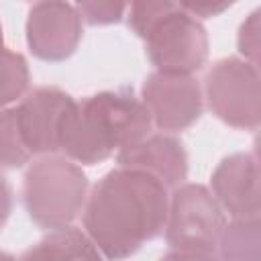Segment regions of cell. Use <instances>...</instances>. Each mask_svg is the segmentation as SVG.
Returning <instances> with one entry per match:
<instances>
[{"label":"cell","mask_w":261,"mask_h":261,"mask_svg":"<svg viewBox=\"0 0 261 261\" xmlns=\"http://www.w3.org/2000/svg\"><path fill=\"white\" fill-rule=\"evenodd\" d=\"M167 208L169 194L157 177L114 167L88 194L84 232L108 261H122L163 232Z\"/></svg>","instance_id":"obj_1"},{"label":"cell","mask_w":261,"mask_h":261,"mask_svg":"<svg viewBox=\"0 0 261 261\" xmlns=\"http://www.w3.org/2000/svg\"><path fill=\"white\" fill-rule=\"evenodd\" d=\"M151 114L133 92H98L75 102L69 110L59 151L73 163L96 165L141 143L151 135Z\"/></svg>","instance_id":"obj_2"},{"label":"cell","mask_w":261,"mask_h":261,"mask_svg":"<svg viewBox=\"0 0 261 261\" xmlns=\"http://www.w3.org/2000/svg\"><path fill=\"white\" fill-rule=\"evenodd\" d=\"M126 10L128 27L145 41V53L157 71L194 75L206 65L208 33L177 2L143 0Z\"/></svg>","instance_id":"obj_3"},{"label":"cell","mask_w":261,"mask_h":261,"mask_svg":"<svg viewBox=\"0 0 261 261\" xmlns=\"http://www.w3.org/2000/svg\"><path fill=\"white\" fill-rule=\"evenodd\" d=\"M88 177L65 155H43L22 177V204L29 218L47 230L71 226L88 200Z\"/></svg>","instance_id":"obj_4"},{"label":"cell","mask_w":261,"mask_h":261,"mask_svg":"<svg viewBox=\"0 0 261 261\" xmlns=\"http://www.w3.org/2000/svg\"><path fill=\"white\" fill-rule=\"evenodd\" d=\"M208 108L224 124L257 130L261 122V90L257 65L241 57H224L212 63L204 90Z\"/></svg>","instance_id":"obj_5"},{"label":"cell","mask_w":261,"mask_h":261,"mask_svg":"<svg viewBox=\"0 0 261 261\" xmlns=\"http://www.w3.org/2000/svg\"><path fill=\"white\" fill-rule=\"evenodd\" d=\"M224 224V212L206 186L181 184L173 188L163 228L171 249L216 253Z\"/></svg>","instance_id":"obj_6"},{"label":"cell","mask_w":261,"mask_h":261,"mask_svg":"<svg viewBox=\"0 0 261 261\" xmlns=\"http://www.w3.org/2000/svg\"><path fill=\"white\" fill-rule=\"evenodd\" d=\"M141 100L153 126L169 135L192 126L204 110L202 86L194 75L153 71L143 82Z\"/></svg>","instance_id":"obj_7"},{"label":"cell","mask_w":261,"mask_h":261,"mask_svg":"<svg viewBox=\"0 0 261 261\" xmlns=\"http://www.w3.org/2000/svg\"><path fill=\"white\" fill-rule=\"evenodd\" d=\"M75 106L71 94L55 86H39L16 106L20 133L31 155H55L69 110Z\"/></svg>","instance_id":"obj_8"},{"label":"cell","mask_w":261,"mask_h":261,"mask_svg":"<svg viewBox=\"0 0 261 261\" xmlns=\"http://www.w3.org/2000/svg\"><path fill=\"white\" fill-rule=\"evenodd\" d=\"M82 41V16L69 2H37L27 16V45L37 59L65 61Z\"/></svg>","instance_id":"obj_9"},{"label":"cell","mask_w":261,"mask_h":261,"mask_svg":"<svg viewBox=\"0 0 261 261\" xmlns=\"http://www.w3.org/2000/svg\"><path fill=\"white\" fill-rule=\"evenodd\" d=\"M212 196L232 218L259 216V161L255 153H232L224 157L210 177Z\"/></svg>","instance_id":"obj_10"},{"label":"cell","mask_w":261,"mask_h":261,"mask_svg":"<svg viewBox=\"0 0 261 261\" xmlns=\"http://www.w3.org/2000/svg\"><path fill=\"white\" fill-rule=\"evenodd\" d=\"M118 167L139 169L157 177L165 188H177L188 177V151L175 135L157 133L116 153Z\"/></svg>","instance_id":"obj_11"},{"label":"cell","mask_w":261,"mask_h":261,"mask_svg":"<svg viewBox=\"0 0 261 261\" xmlns=\"http://www.w3.org/2000/svg\"><path fill=\"white\" fill-rule=\"evenodd\" d=\"M16 261H106L90 237L77 226L49 230Z\"/></svg>","instance_id":"obj_12"},{"label":"cell","mask_w":261,"mask_h":261,"mask_svg":"<svg viewBox=\"0 0 261 261\" xmlns=\"http://www.w3.org/2000/svg\"><path fill=\"white\" fill-rule=\"evenodd\" d=\"M218 261H261V222L259 216L232 218L224 224L218 243Z\"/></svg>","instance_id":"obj_13"},{"label":"cell","mask_w":261,"mask_h":261,"mask_svg":"<svg viewBox=\"0 0 261 261\" xmlns=\"http://www.w3.org/2000/svg\"><path fill=\"white\" fill-rule=\"evenodd\" d=\"M31 84L29 63L22 53L0 47V110L27 96Z\"/></svg>","instance_id":"obj_14"},{"label":"cell","mask_w":261,"mask_h":261,"mask_svg":"<svg viewBox=\"0 0 261 261\" xmlns=\"http://www.w3.org/2000/svg\"><path fill=\"white\" fill-rule=\"evenodd\" d=\"M31 151L24 145L16 106L0 110V167L18 169L31 161Z\"/></svg>","instance_id":"obj_15"},{"label":"cell","mask_w":261,"mask_h":261,"mask_svg":"<svg viewBox=\"0 0 261 261\" xmlns=\"http://www.w3.org/2000/svg\"><path fill=\"white\" fill-rule=\"evenodd\" d=\"M75 8H77L82 20H86L92 27H102V24L120 22L128 4H122V2H80Z\"/></svg>","instance_id":"obj_16"},{"label":"cell","mask_w":261,"mask_h":261,"mask_svg":"<svg viewBox=\"0 0 261 261\" xmlns=\"http://www.w3.org/2000/svg\"><path fill=\"white\" fill-rule=\"evenodd\" d=\"M259 14L261 10H253L243 20V24L239 27V35H237L239 53L245 57V61L253 65L259 63Z\"/></svg>","instance_id":"obj_17"},{"label":"cell","mask_w":261,"mask_h":261,"mask_svg":"<svg viewBox=\"0 0 261 261\" xmlns=\"http://www.w3.org/2000/svg\"><path fill=\"white\" fill-rule=\"evenodd\" d=\"M188 14H192L194 18H212L222 14L224 10H228L232 6V2H210V0H196V2H177Z\"/></svg>","instance_id":"obj_18"},{"label":"cell","mask_w":261,"mask_h":261,"mask_svg":"<svg viewBox=\"0 0 261 261\" xmlns=\"http://www.w3.org/2000/svg\"><path fill=\"white\" fill-rule=\"evenodd\" d=\"M159 261H218L216 253H202V251H177L171 249Z\"/></svg>","instance_id":"obj_19"},{"label":"cell","mask_w":261,"mask_h":261,"mask_svg":"<svg viewBox=\"0 0 261 261\" xmlns=\"http://www.w3.org/2000/svg\"><path fill=\"white\" fill-rule=\"evenodd\" d=\"M10 212H12V188L6 181V177L0 173V230L4 228Z\"/></svg>","instance_id":"obj_20"},{"label":"cell","mask_w":261,"mask_h":261,"mask_svg":"<svg viewBox=\"0 0 261 261\" xmlns=\"http://www.w3.org/2000/svg\"><path fill=\"white\" fill-rule=\"evenodd\" d=\"M0 261H16L10 253H6V251H0Z\"/></svg>","instance_id":"obj_21"},{"label":"cell","mask_w":261,"mask_h":261,"mask_svg":"<svg viewBox=\"0 0 261 261\" xmlns=\"http://www.w3.org/2000/svg\"><path fill=\"white\" fill-rule=\"evenodd\" d=\"M2 43H4V33H2V24H0V47H4Z\"/></svg>","instance_id":"obj_22"}]
</instances>
